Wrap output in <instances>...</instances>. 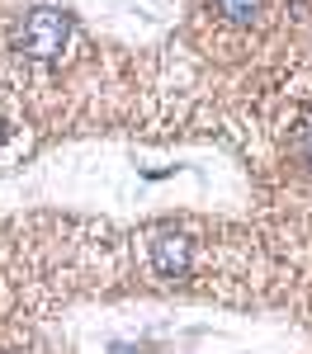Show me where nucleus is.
Segmentation results:
<instances>
[{
  "instance_id": "1",
  "label": "nucleus",
  "mask_w": 312,
  "mask_h": 354,
  "mask_svg": "<svg viewBox=\"0 0 312 354\" xmlns=\"http://www.w3.org/2000/svg\"><path fill=\"white\" fill-rule=\"evenodd\" d=\"M241 236L223 241L213 227L194 222H152L133 236L138 274L156 288H213V279H241L237 270Z\"/></svg>"
},
{
  "instance_id": "2",
  "label": "nucleus",
  "mask_w": 312,
  "mask_h": 354,
  "mask_svg": "<svg viewBox=\"0 0 312 354\" xmlns=\"http://www.w3.org/2000/svg\"><path fill=\"white\" fill-rule=\"evenodd\" d=\"M81 43V28L66 10H28L15 19L10 28V53L19 57L24 66H62L66 57L76 53Z\"/></svg>"
},
{
  "instance_id": "3",
  "label": "nucleus",
  "mask_w": 312,
  "mask_h": 354,
  "mask_svg": "<svg viewBox=\"0 0 312 354\" xmlns=\"http://www.w3.org/2000/svg\"><path fill=\"white\" fill-rule=\"evenodd\" d=\"M208 19L232 38H251L270 19V0H208Z\"/></svg>"
},
{
  "instance_id": "4",
  "label": "nucleus",
  "mask_w": 312,
  "mask_h": 354,
  "mask_svg": "<svg viewBox=\"0 0 312 354\" xmlns=\"http://www.w3.org/2000/svg\"><path fill=\"white\" fill-rule=\"evenodd\" d=\"M298 161H303V170L312 175V128L303 133V147H298Z\"/></svg>"
},
{
  "instance_id": "5",
  "label": "nucleus",
  "mask_w": 312,
  "mask_h": 354,
  "mask_svg": "<svg viewBox=\"0 0 312 354\" xmlns=\"http://www.w3.org/2000/svg\"><path fill=\"white\" fill-rule=\"evenodd\" d=\"M10 137H15V128H10V123L0 118V151H5V142H10Z\"/></svg>"
}]
</instances>
